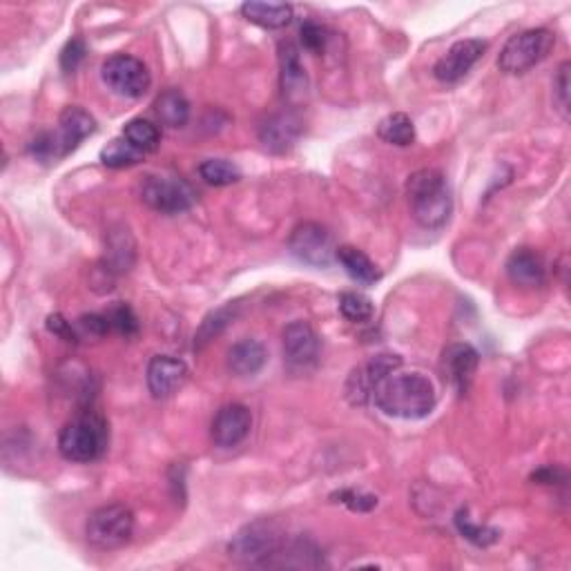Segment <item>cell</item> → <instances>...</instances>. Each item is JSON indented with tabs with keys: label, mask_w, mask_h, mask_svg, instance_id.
Masks as SVG:
<instances>
[{
	"label": "cell",
	"mask_w": 571,
	"mask_h": 571,
	"mask_svg": "<svg viewBox=\"0 0 571 571\" xmlns=\"http://www.w3.org/2000/svg\"><path fill=\"white\" fill-rule=\"evenodd\" d=\"M382 413L402 420H422L435 409V386L422 373H391L373 389Z\"/></svg>",
	"instance_id": "cell-1"
},
{
	"label": "cell",
	"mask_w": 571,
	"mask_h": 571,
	"mask_svg": "<svg viewBox=\"0 0 571 571\" xmlns=\"http://www.w3.org/2000/svg\"><path fill=\"white\" fill-rule=\"evenodd\" d=\"M406 197L411 203L415 221L424 228H442L453 210V199L447 177L435 168L413 172L406 181Z\"/></svg>",
	"instance_id": "cell-2"
},
{
	"label": "cell",
	"mask_w": 571,
	"mask_h": 571,
	"mask_svg": "<svg viewBox=\"0 0 571 571\" xmlns=\"http://www.w3.org/2000/svg\"><path fill=\"white\" fill-rule=\"evenodd\" d=\"M96 121L90 112H85L79 105H70L58 116V128L54 132H41L29 143L32 157L41 163H56L72 154L79 145L94 134Z\"/></svg>",
	"instance_id": "cell-3"
},
{
	"label": "cell",
	"mask_w": 571,
	"mask_h": 571,
	"mask_svg": "<svg viewBox=\"0 0 571 571\" xmlns=\"http://www.w3.org/2000/svg\"><path fill=\"white\" fill-rule=\"evenodd\" d=\"M110 444V429L101 415L83 413L67 422L58 435V451L70 462H96L105 456Z\"/></svg>",
	"instance_id": "cell-4"
},
{
	"label": "cell",
	"mask_w": 571,
	"mask_h": 571,
	"mask_svg": "<svg viewBox=\"0 0 571 571\" xmlns=\"http://www.w3.org/2000/svg\"><path fill=\"white\" fill-rule=\"evenodd\" d=\"M286 547L282 527L275 520L261 518L250 522L230 540L228 554L232 560L244 565H270L279 551Z\"/></svg>",
	"instance_id": "cell-5"
},
{
	"label": "cell",
	"mask_w": 571,
	"mask_h": 571,
	"mask_svg": "<svg viewBox=\"0 0 571 571\" xmlns=\"http://www.w3.org/2000/svg\"><path fill=\"white\" fill-rule=\"evenodd\" d=\"M556 34L551 29L538 27L511 36L498 56V67L505 74H525L531 67L543 63L554 50Z\"/></svg>",
	"instance_id": "cell-6"
},
{
	"label": "cell",
	"mask_w": 571,
	"mask_h": 571,
	"mask_svg": "<svg viewBox=\"0 0 571 571\" xmlns=\"http://www.w3.org/2000/svg\"><path fill=\"white\" fill-rule=\"evenodd\" d=\"M87 540L99 549H121L132 540L134 514L125 505H105L87 520Z\"/></svg>",
	"instance_id": "cell-7"
},
{
	"label": "cell",
	"mask_w": 571,
	"mask_h": 571,
	"mask_svg": "<svg viewBox=\"0 0 571 571\" xmlns=\"http://www.w3.org/2000/svg\"><path fill=\"white\" fill-rule=\"evenodd\" d=\"M141 199L152 210L163 215H179L195 206L197 195L186 181L179 177H161V174H148L141 181Z\"/></svg>",
	"instance_id": "cell-8"
},
{
	"label": "cell",
	"mask_w": 571,
	"mask_h": 571,
	"mask_svg": "<svg viewBox=\"0 0 571 571\" xmlns=\"http://www.w3.org/2000/svg\"><path fill=\"white\" fill-rule=\"evenodd\" d=\"M101 76L112 92L119 96H128V99H141L152 85L148 67L130 54L110 56L101 67Z\"/></svg>",
	"instance_id": "cell-9"
},
{
	"label": "cell",
	"mask_w": 571,
	"mask_h": 571,
	"mask_svg": "<svg viewBox=\"0 0 571 571\" xmlns=\"http://www.w3.org/2000/svg\"><path fill=\"white\" fill-rule=\"evenodd\" d=\"M288 250L293 253L295 259L313 268H328L335 261L337 253L331 232L324 226L313 224V221L299 224L290 232Z\"/></svg>",
	"instance_id": "cell-10"
},
{
	"label": "cell",
	"mask_w": 571,
	"mask_h": 571,
	"mask_svg": "<svg viewBox=\"0 0 571 571\" xmlns=\"http://www.w3.org/2000/svg\"><path fill=\"white\" fill-rule=\"evenodd\" d=\"M487 52V43L480 38H467V41L453 43L447 54H444L433 67L435 79L440 83H458L471 72V67L476 65L482 54Z\"/></svg>",
	"instance_id": "cell-11"
},
{
	"label": "cell",
	"mask_w": 571,
	"mask_h": 571,
	"mask_svg": "<svg viewBox=\"0 0 571 571\" xmlns=\"http://www.w3.org/2000/svg\"><path fill=\"white\" fill-rule=\"evenodd\" d=\"M319 357V340L308 322H293L284 328V360L293 371L313 369Z\"/></svg>",
	"instance_id": "cell-12"
},
{
	"label": "cell",
	"mask_w": 571,
	"mask_h": 571,
	"mask_svg": "<svg viewBox=\"0 0 571 571\" xmlns=\"http://www.w3.org/2000/svg\"><path fill=\"white\" fill-rule=\"evenodd\" d=\"M402 366V360L398 355H377L369 364H364L362 369H357L348 377L346 395L351 398L353 404H364L373 395V389L380 384L384 377H389Z\"/></svg>",
	"instance_id": "cell-13"
},
{
	"label": "cell",
	"mask_w": 571,
	"mask_h": 571,
	"mask_svg": "<svg viewBox=\"0 0 571 571\" xmlns=\"http://www.w3.org/2000/svg\"><path fill=\"white\" fill-rule=\"evenodd\" d=\"M253 429V413L244 404H226L212 420V440L221 449H232L248 438Z\"/></svg>",
	"instance_id": "cell-14"
},
{
	"label": "cell",
	"mask_w": 571,
	"mask_h": 571,
	"mask_svg": "<svg viewBox=\"0 0 571 571\" xmlns=\"http://www.w3.org/2000/svg\"><path fill=\"white\" fill-rule=\"evenodd\" d=\"M188 380L186 362L172 355H154L148 364V389L152 398L166 400L177 393Z\"/></svg>",
	"instance_id": "cell-15"
},
{
	"label": "cell",
	"mask_w": 571,
	"mask_h": 571,
	"mask_svg": "<svg viewBox=\"0 0 571 571\" xmlns=\"http://www.w3.org/2000/svg\"><path fill=\"white\" fill-rule=\"evenodd\" d=\"M302 119L293 112H282L273 114L270 119L261 123L259 128V141L264 143V148L270 152L282 154L286 150L293 148L297 139L302 137Z\"/></svg>",
	"instance_id": "cell-16"
},
{
	"label": "cell",
	"mask_w": 571,
	"mask_h": 571,
	"mask_svg": "<svg viewBox=\"0 0 571 571\" xmlns=\"http://www.w3.org/2000/svg\"><path fill=\"white\" fill-rule=\"evenodd\" d=\"M480 364V355L471 344H451L442 355L444 373L449 375L451 384L456 386L458 393H467L473 384Z\"/></svg>",
	"instance_id": "cell-17"
},
{
	"label": "cell",
	"mask_w": 571,
	"mask_h": 571,
	"mask_svg": "<svg viewBox=\"0 0 571 571\" xmlns=\"http://www.w3.org/2000/svg\"><path fill=\"white\" fill-rule=\"evenodd\" d=\"M507 277L509 282L520 288H540L547 282V268L545 261L536 250L531 248H518L507 259Z\"/></svg>",
	"instance_id": "cell-18"
},
{
	"label": "cell",
	"mask_w": 571,
	"mask_h": 571,
	"mask_svg": "<svg viewBox=\"0 0 571 571\" xmlns=\"http://www.w3.org/2000/svg\"><path fill=\"white\" fill-rule=\"evenodd\" d=\"M279 65H282V94L290 105L304 101L308 92V76L302 61H299V50L293 43L279 45Z\"/></svg>",
	"instance_id": "cell-19"
},
{
	"label": "cell",
	"mask_w": 571,
	"mask_h": 571,
	"mask_svg": "<svg viewBox=\"0 0 571 571\" xmlns=\"http://www.w3.org/2000/svg\"><path fill=\"white\" fill-rule=\"evenodd\" d=\"M266 348L257 340H241L228 351V369L239 375H257L266 364Z\"/></svg>",
	"instance_id": "cell-20"
},
{
	"label": "cell",
	"mask_w": 571,
	"mask_h": 571,
	"mask_svg": "<svg viewBox=\"0 0 571 571\" xmlns=\"http://www.w3.org/2000/svg\"><path fill=\"white\" fill-rule=\"evenodd\" d=\"M335 259L340 261L344 270L351 275L357 284L362 286H373L375 282H380L382 273L373 261L366 257L360 248L355 246H340L335 253Z\"/></svg>",
	"instance_id": "cell-21"
},
{
	"label": "cell",
	"mask_w": 571,
	"mask_h": 571,
	"mask_svg": "<svg viewBox=\"0 0 571 571\" xmlns=\"http://www.w3.org/2000/svg\"><path fill=\"white\" fill-rule=\"evenodd\" d=\"M241 14L248 23L264 29H282L293 21V7L286 3H244Z\"/></svg>",
	"instance_id": "cell-22"
},
{
	"label": "cell",
	"mask_w": 571,
	"mask_h": 571,
	"mask_svg": "<svg viewBox=\"0 0 571 571\" xmlns=\"http://www.w3.org/2000/svg\"><path fill=\"white\" fill-rule=\"evenodd\" d=\"M154 112H157V119L161 121V125H166V128H183L190 119V103L186 96H183V92L170 87V90L157 96Z\"/></svg>",
	"instance_id": "cell-23"
},
{
	"label": "cell",
	"mask_w": 571,
	"mask_h": 571,
	"mask_svg": "<svg viewBox=\"0 0 571 571\" xmlns=\"http://www.w3.org/2000/svg\"><path fill=\"white\" fill-rule=\"evenodd\" d=\"M377 137H380L384 143L398 145V148L411 145L415 141V125L411 121V116L404 112L389 114L386 119L380 121V125H377Z\"/></svg>",
	"instance_id": "cell-24"
},
{
	"label": "cell",
	"mask_w": 571,
	"mask_h": 571,
	"mask_svg": "<svg viewBox=\"0 0 571 571\" xmlns=\"http://www.w3.org/2000/svg\"><path fill=\"white\" fill-rule=\"evenodd\" d=\"M123 139L132 143L141 154L154 152L161 143V132L157 125L145 119H132L130 123H125L123 128Z\"/></svg>",
	"instance_id": "cell-25"
},
{
	"label": "cell",
	"mask_w": 571,
	"mask_h": 571,
	"mask_svg": "<svg viewBox=\"0 0 571 571\" xmlns=\"http://www.w3.org/2000/svg\"><path fill=\"white\" fill-rule=\"evenodd\" d=\"M143 159V154L134 148L132 143L125 141L123 137L119 139H112L105 148L101 150V163L108 168H130V166H137V163Z\"/></svg>",
	"instance_id": "cell-26"
},
{
	"label": "cell",
	"mask_w": 571,
	"mask_h": 571,
	"mask_svg": "<svg viewBox=\"0 0 571 571\" xmlns=\"http://www.w3.org/2000/svg\"><path fill=\"white\" fill-rule=\"evenodd\" d=\"M235 315H237V304L221 306L215 313H210L206 319H203L195 335V348H203L208 342L215 340V337L224 331L232 319H235Z\"/></svg>",
	"instance_id": "cell-27"
},
{
	"label": "cell",
	"mask_w": 571,
	"mask_h": 571,
	"mask_svg": "<svg viewBox=\"0 0 571 571\" xmlns=\"http://www.w3.org/2000/svg\"><path fill=\"white\" fill-rule=\"evenodd\" d=\"M199 174L210 186H230L241 179V170L228 159H206L199 166Z\"/></svg>",
	"instance_id": "cell-28"
},
{
	"label": "cell",
	"mask_w": 571,
	"mask_h": 571,
	"mask_svg": "<svg viewBox=\"0 0 571 571\" xmlns=\"http://www.w3.org/2000/svg\"><path fill=\"white\" fill-rule=\"evenodd\" d=\"M340 313L353 324H364L373 317V302L362 293H342L340 295Z\"/></svg>",
	"instance_id": "cell-29"
},
{
	"label": "cell",
	"mask_w": 571,
	"mask_h": 571,
	"mask_svg": "<svg viewBox=\"0 0 571 571\" xmlns=\"http://www.w3.org/2000/svg\"><path fill=\"white\" fill-rule=\"evenodd\" d=\"M456 525L460 529V534L467 540H471L473 545H478V547H489V545L496 543L498 536H500L496 529H489V527H482V525H473V522L467 516V511H458Z\"/></svg>",
	"instance_id": "cell-30"
},
{
	"label": "cell",
	"mask_w": 571,
	"mask_h": 571,
	"mask_svg": "<svg viewBox=\"0 0 571 571\" xmlns=\"http://www.w3.org/2000/svg\"><path fill=\"white\" fill-rule=\"evenodd\" d=\"M108 319H110V326L114 328L116 333H121L125 337H132V335L139 333V319L128 304H116L108 313Z\"/></svg>",
	"instance_id": "cell-31"
},
{
	"label": "cell",
	"mask_w": 571,
	"mask_h": 571,
	"mask_svg": "<svg viewBox=\"0 0 571 571\" xmlns=\"http://www.w3.org/2000/svg\"><path fill=\"white\" fill-rule=\"evenodd\" d=\"M299 36H302V45L313 54H322L328 41H331L328 29L319 23H304L302 29H299Z\"/></svg>",
	"instance_id": "cell-32"
},
{
	"label": "cell",
	"mask_w": 571,
	"mask_h": 571,
	"mask_svg": "<svg viewBox=\"0 0 571 571\" xmlns=\"http://www.w3.org/2000/svg\"><path fill=\"white\" fill-rule=\"evenodd\" d=\"M87 54V47H85V41L83 38H72L70 43H67L63 47V52H61V67H63V72H76V67L81 65V61L85 58Z\"/></svg>",
	"instance_id": "cell-33"
},
{
	"label": "cell",
	"mask_w": 571,
	"mask_h": 571,
	"mask_svg": "<svg viewBox=\"0 0 571 571\" xmlns=\"http://www.w3.org/2000/svg\"><path fill=\"white\" fill-rule=\"evenodd\" d=\"M569 70H571V65L565 61L563 65H560L558 76L554 81V99H556L560 114H563L565 119L569 116Z\"/></svg>",
	"instance_id": "cell-34"
},
{
	"label": "cell",
	"mask_w": 571,
	"mask_h": 571,
	"mask_svg": "<svg viewBox=\"0 0 571 571\" xmlns=\"http://www.w3.org/2000/svg\"><path fill=\"white\" fill-rule=\"evenodd\" d=\"M47 331L54 333L56 337H61V340H65V342H70V344L79 342V335H76L74 326L67 322L63 315H58V313L47 317Z\"/></svg>",
	"instance_id": "cell-35"
},
{
	"label": "cell",
	"mask_w": 571,
	"mask_h": 571,
	"mask_svg": "<svg viewBox=\"0 0 571 571\" xmlns=\"http://www.w3.org/2000/svg\"><path fill=\"white\" fill-rule=\"evenodd\" d=\"M335 498H340L346 507H351L353 511H371L377 505L375 496H366V493H355V491H340Z\"/></svg>",
	"instance_id": "cell-36"
},
{
	"label": "cell",
	"mask_w": 571,
	"mask_h": 571,
	"mask_svg": "<svg viewBox=\"0 0 571 571\" xmlns=\"http://www.w3.org/2000/svg\"><path fill=\"white\" fill-rule=\"evenodd\" d=\"M79 326L83 328L85 333L96 335V337L108 335L110 328H112L108 315H83V317L79 319Z\"/></svg>",
	"instance_id": "cell-37"
},
{
	"label": "cell",
	"mask_w": 571,
	"mask_h": 571,
	"mask_svg": "<svg viewBox=\"0 0 571 571\" xmlns=\"http://www.w3.org/2000/svg\"><path fill=\"white\" fill-rule=\"evenodd\" d=\"M531 478L540 482V485H556L558 480H565V471L558 469V467H545V469L536 471Z\"/></svg>",
	"instance_id": "cell-38"
}]
</instances>
